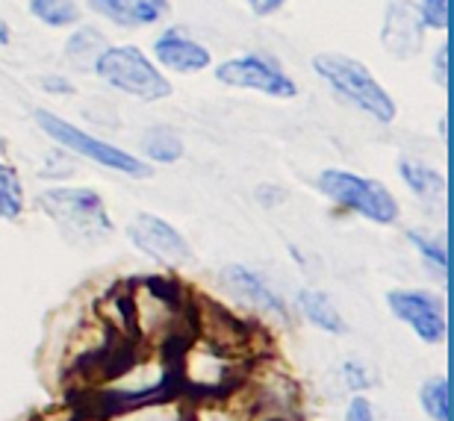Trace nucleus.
<instances>
[{
	"mask_svg": "<svg viewBox=\"0 0 454 421\" xmlns=\"http://www.w3.org/2000/svg\"><path fill=\"white\" fill-rule=\"evenodd\" d=\"M30 12L48 27H71L80 21V6L74 0H30Z\"/></svg>",
	"mask_w": 454,
	"mask_h": 421,
	"instance_id": "obj_19",
	"label": "nucleus"
},
{
	"mask_svg": "<svg viewBox=\"0 0 454 421\" xmlns=\"http://www.w3.org/2000/svg\"><path fill=\"white\" fill-rule=\"evenodd\" d=\"M422 409L431 421H451L454 418V392L449 378H434L422 386Z\"/></svg>",
	"mask_w": 454,
	"mask_h": 421,
	"instance_id": "obj_15",
	"label": "nucleus"
},
{
	"mask_svg": "<svg viewBox=\"0 0 454 421\" xmlns=\"http://www.w3.org/2000/svg\"><path fill=\"white\" fill-rule=\"evenodd\" d=\"M387 300H389V309H393L422 342L437 345L446 339V313H442V304L431 292L395 289V292H389Z\"/></svg>",
	"mask_w": 454,
	"mask_h": 421,
	"instance_id": "obj_7",
	"label": "nucleus"
},
{
	"mask_svg": "<svg viewBox=\"0 0 454 421\" xmlns=\"http://www.w3.org/2000/svg\"><path fill=\"white\" fill-rule=\"evenodd\" d=\"M127 233H130V242L136 248L153 256V260H162L171 265L192 260V248H189V242L180 236V230H175L168 222H162V218L151 213L136 215L130 227H127Z\"/></svg>",
	"mask_w": 454,
	"mask_h": 421,
	"instance_id": "obj_8",
	"label": "nucleus"
},
{
	"mask_svg": "<svg viewBox=\"0 0 454 421\" xmlns=\"http://www.w3.org/2000/svg\"><path fill=\"white\" fill-rule=\"evenodd\" d=\"M298 304H301V313L310 318L316 327H322V331H328L333 336H342L345 333L342 316L337 313V307L331 304V298L325 295V292L301 289V295H298Z\"/></svg>",
	"mask_w": 454,
	"mask_h": 421,
	"instance_id": "obj_13",
	"label": "nucleus"
},
{
	"mask_svg": "<svg viewBox=\"0 0 454 421\" xmlns=\"http://www.w3.org/2000/svg\"><path fill=\"white\" fill-rule=\"evenodd\" d=\"M145 153L151 162H177L184 157V142L171 127H153L145 133Z\"/></svg>",
	"mask_w": 454,
	"mask_h": 421,
	"instance_id": "obj_17",
	"label": "nucleus"
},
{
	"mask_svg": "<svg viewBox=\"0 0 454 421\" xmlns=\"http://www.w3.org/2000/svg\"><path fill=\"white\" fill-rule=\"evenodd\" d=\"M39 207L71 242L95 245L113 233L110 213L92 189H48L39 195Z\"/></svg>",
	"mask_w": 454,
	"mask_h": 421,
	"instance_id": "obj_1",
	"label": "nucleus"
},
{
	"mask_svg": "<svg viewBox=\"0 0 454 421\" xmlns=\"http://www.w3.org/2000/svg\"><path fill=\"white\" fill-rule=\"evenodd\" d=\"M95 71L104 83L127 91V95L139 100H162L171 95V83L160 74L157 66L145 57L133 44H121V48H106L101 59L95 62Z\"/></svg>",
	"mask_w": 454,
	"mask_h": 421,
	"instance_id": "obj_3",
	"label": "nucleus"
},
{
	"mask_svg": "<svg viewBox=\"0 0 454 421\" xmlns=\"http://www.w3.org/2000/svg\"><path fill=\"white\" fill-rule=\"evenodd\" d=\"M215 80L233 89H254L269 97H295V83L266 57H239L222 62Z\"/></svg>",
	"mask_w": 454,
	"mask_h": 421,
	"instance_id": "obj_6",
	"label": "nucleus"
},
{
	"mask_svg": "<svg viewBox=\"0 0 454 421\" xmlns=\"http://www.w3.org/2000/svg\"><path fill=\"white\" fill-rule=\"evenodd\" d=\"M398 171H402V177H404L407 186H411L416 195L425 198V200H434V198H440L442 191H446V180H442L431 166L402 160V168H398Z\"/></svg>",
	"mask_w": 454,
	"mask_h": 421,
	"instance_id": "obj_16",
	"label": "nucleus"
},
{
	"mask_svg": "<svg viewBox=\"0 0 454 421\" xmlns=\"http://www.w3.org/2000/svg\"><path fill=\"white\" fill-rule=\"evenodd\" d=\"M286 0H248V6H251V12L254 15H271V12H278L280 6H284Z\"/></svg>",
	"mask_w": 454,
	"mask_h": 421,
	"instance_id": "obj_24",
	"label": "nucleus"
},
{
	"mask_svg": "<svg viewBox=\"0 0 454 421\" xmlns=\"http://www.w3.org/2000/svg\"><path fill=\"white\" fill-rule=\"evenodd\" d=\"M316 74L328 80L331 89H337L342 97H348L354 106L363 109L380 124L395 121V100L387 95L384 86L369 74L366 66H360L357 59L340 57V53H319L313 59Z\"/></svg>",
	"mask_w": 454,
	"mask_h": 421,
	"instance_id": "obj_2",
	"label": "nucleus"
},
{
	"mask_svg": "<svg viewBox=\"0 0 454 421\" xmlns=\"http://www.w3.org/2000/svg\"><path fill=\"white\" fill-rule=\"evenodd\" d=\"M222 280H224V286L242 300V304L257 307V309H266V313H275L280 318H286L284 300H280L275 292H271L266 283L257 277V274L245 269V265H236V262L227 265V269L222 271Z\"/></svg>",
	"mask_w": 454,
	"mask_h": 421,
	"instance_id": "obj_10",
	"label": "nucleus"
},
{
	"mask_svg": "<svg viewBox=\"0 0 454 421\" xmlns=\"http://www.w3.org/2000/svg\"><path fill=\"white\" fill-rule=\"evenodd\" d=\"M319 189L331 200H337L340 207H348L357 215L369 218V222H375V224H393L398 218V200L389 195L378 180L357 177V174H351V171L328 168V171H322Z\"/></svg>",
	"mask_w": 454,
	"mask_h": 421,
	"instance_id": "obj_4",
	"label": "nucleus"
},
{
	"mask_svg": "<svg viewBox=\"0 0 454 421\" xmlns=\"http://www.w3.org/2000/svg\"><path fill=\"white\" fill-rule=\"evenodd\" d=\"M6 44H9V27L0 24V48H6Z\"/></svg>",
	"mask_w": 454,
	"mask_h": 421,
	"instance_id": "obj_27",
	"label": "nucleus"
},
{
	"mask_svg": "<svg viewBox=\"0 0 454 421\" xmlns=\"http://www.w3.org/2000/svg\"><path fill=\"white\" fill-rule=\"evenodd\" d=\"M106 48H110V44H106L104 35L98 30H92V27H86V30H77L68 39L66 57H68L71 66H77V68H95V62L101 59V53Z\"/></svg>",
	"mask_w": 454,
	"mask_h": 421,
	"instance_id": "obj_14",
	"label": "nucleus"
},
{
	"mask_svg": "<svg viewBox=\"0 0 454 421\" xmlns=\"http://www.w3.org/2000/svg\"><path fill=\"white\" fill-rule=\"evenodd\" d=\"M342 371H345V383H348L351 389H357V392H360V389H366V386H369V374H366V369H363L360 363H354V360H351V363H345V369H342Z\"/></svg>",
	"mask_w": 454,
	"mask_h": 421,
	"instance_id": "obj_23",
	"label": "nucleus"
},
{
	"mask_svg": "<svg viewBox=\"0 0 454 421\" xmlns=\"http://www.w3.org/2000/svg\"><path fill=\"white\" fill-rule=\"evenodd\" d=\"M35 118H39V127L51 136L53 142H59L62 148L80 153V157L95 160L98 166L113 168V171H121V174H127V177H151V174H153V168L145 166L142 160H136V157H130V153L113 148L110 142H101V139H95V136L77 130L74 124L62 121V118L48 113V109H39V113H35Z\"/></svg>",
	"mask_w": 454,
	"mask_h": 421,
	"instance_id": "obj_5",
	"label": "nucleus"
},
{
	"mask_svg": "<svg viewBox=\"0 0 454 421\" xmlns=\"http://www.w3.org/2000/svg\"><path fill=\"white\" fill-rule=\"evenodd\" d=\"M380 39H384V48L398 59H407V57H413V53H419L422 39H425V27H422L419 12H416V6L407 4V0L389 4Z\"/></svg>",
	"mask_w": 454,
	"mask_h": 421,
	"instance_id": "obj_9",
	"label": "nucleus"
},
{
	"mask_svg": "<svg viewBox=\"0 0 454 421\" xmlns=\"http://www.w3.org/2000/svg\"><path fill=\"white\" fill-rule=\"evenodd\" d=\"M449 48L451 44L446 42V44H440V51H437V80L442 86L449 83V53H451Z\"/></svg>",
	"mask_w": 454,
	"mask_h": 421,
	"instance_id": "obj_25",
	"label": "nucleus"
},
{
	"mask_svg": "<svg viewBox=\"0 0 454 421\" xmlns=\"http://www.w3.org/2000/svg\"><path fill=\"white\" fill-rule=\"evenodd\" d=\"M21 213H24L21 177H18L15 168L0 162V218H4V222H15Z\"/></svg>",
	"mask_w": 454,
	"mask_h": 421,
	"instance_id": "obj_18",
	"label": "nucleus"
},
{
	"mask_svg": "<svg viewBox=\"0 0 454 421\" xmlns=\"http://www.w3.org/2000/svg\"><path fill=\"white\" fill-rule=\"evenodd\" d=\"M42 86L48 91H62V95H71V91H74V86H71L66 77H44Z\"/></svg>",
	"mask_w": 454,
	"mask_h": 421,
	"instance_id": "obj_26",
	"label": "nucleus"
},
{
	"mask_svg": "<svg viewBox=\"0 0 454 421\" xmlns=\"http://www.w3.org/2000/svg\"><path fill=\"white\" fill-rule=\"evenodd\" d=\"M345 421H378V416H375V409H372L369 398L357 395L348 404V409H345Z\"/></svg>",
	"mask_w": 454,
	"mask_h": 421,
	"instance_id": "obj_22",
	"label": "nucleus"
},
{
	"mask_svg": "<svg viewBox=\"0 0 454 421\" xmlns=\"http://www.w3.org/2000/svg\"><path fill=\"white\" fill-rule=\"evenodd\" d=\"M98 15L110 18L118 27H145L157 24L168 12L166 0H89Z\"/></svg>",
	"mask_w": 454,
	"mask_h": 421,
	"instance_id": "obj_12",
	"label": "nucleus"
},
{
	"mask_svg": "<svg viewBox=\"0 0 454 421\" xmlns=\"http://www.w3.org/2000/svg\"><path fill=\"white\" fill-rule=\"evenodd\" d=\"M153 53H157V59L162 66L171 71H180V74H195V71H204L210 66V51L175 30L160 35L157 44H153Z\"/></svg>",
	"mask_w": 454,
	"mask_h": 421,
	"instance_id": "obj_11",
	"label": "nucleus"
},
{
	"mask_svg": "<svg viewBox=\"0 0 454 421\" xmlns=\"http://www.w3.org/2000/svg\"><path fill=\"white\" fill-rule=\"evenodd\" d=\"M416 12L422 18V27H431V30L451 27V0H422Z\"/></svg>",
	"mask_w": 454,
	"mask_h": 421,
	"instance_id": "obj_21",
	"label": "nucleus"
},
{
	"mask_svg": "<svg viewBox=\"0 0 454 421\" xmlns=\"http://www.w3.org/2000/svg\"><path fill=\"white\" fill-rule=\"evenodd\" d=\"M407 236H411V242L416 245V251L425 256V262H428L431 269H437L442 277H446V274H449V251H446V245H442L440 239H431V236H425L422 230H411Z\"/></svg>",
	"mask_w": 454,
	"mask_h": 421,
	"instance_id": "obj_20",
	"label": "nucleus"
}]
</instances>
